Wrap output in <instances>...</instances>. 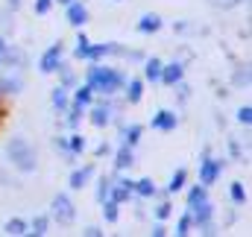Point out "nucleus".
I'll return each mask as SVG.
<instances>
[{"mask_svg":"<svg viewBox=\"0 0 252 237\" xmlns=\"http://www.w3.org/2000/svg\"><path fill=\"white\" fill-rule=\"evenodd\" d=\"M6 152H9V161L21 170V173H32L35 170V149L24 141V138H12L6 144Z\"/></svg>","mask_w":252,"mask_h":237,"instance_id":"1","label":"nucleus"},{"mask_svg":"<svg viewBox=\"0 0 252 237\" xmlns=\"http://www.w3.org/2000/svg\"><path fill=\"white\" fill-rule=\"evenodd\" d=\"M121 82H124V76L115 73V70H106V67H103V70H91V85H100L106 94H112Z\"/></svg>","mask_w":252,"mask_h":237,"instance_id":"2","label":"nucleus"},{"mask_svg":"<svg viewBox=\"0 0 252 237\" xmlns=\"http://www.w3.org/2000/svg\"><path fill=\"white\" fill-rule=\"evenodd\" d=\"M53 217H56V223H73V202L64 196V193H59L56 199H53Z\"/></svg>","mask_w":252,"mask_h":237,"instance_id":"3","label":"nucleus"},{"mask_svg":"<svg viewBox=\"0 0 252 237\" xmlns=\"http://www.w3.org/2000/svg\"><path fill=\"white\" fill-rule=\"evenodd\" d=\"M59 56H62V47H59V44H56V47H50V50L44 53V59H41V70H44V73L56 70V64H59Z\"/></svg>","mask_w":252,"mask_h":237,"instance_id":"4","label":"nucleus"},{"mask_svg":"<svg viewBox=\"0 0 252 237\" xmlns=\"http://www.w3.org/2000/svg\"><path fill=\"white\" fill-rule=\"evenodd\" d=\"M217 176H220V161H205V167H202V184H211Z\"/></svg>","mask_w":252,"mask_h":237,"instance_id":"5","label":"nucleus"},{"mask_svg":"<svg viewBox=\"0 0 252 237\" xmlns=\"http://www.w3.org/2000/svg\"><path fill=\"white\" fill-rule=\"evenodd\" d=\"M67 21H70L73 27L85 24V6H70V9H67Z\"/></svg>","mask_w":252,"mask_h":237,"instance_id":"6","label":"nucleus"},{"mask_svg":"<svg viewBox=\"0 0 252 237\" xmlns=\"http://www.w3.org/2000/svg\"><path fill=\"white\" fill-rule=\"evenodd\" d=\"M158 27H161V18H158V15H144V18H141V30H144V32H156Z\"/></svg>","mask_w":252,"mask_h":237,"instance_id":"7","label":"nucleus"},{"mask_svg":"<svg viewBox=\"0 0 252 237\" xmlns=\"http://www.w3.org/2000/svg\"><path fill=\"white\" fill-rule=\"evenodd\" d=\"M153 126H156V129H173V126H176V118H173L170 112H161L158 118L153 120Z\"/></svg>","mask_w":252,"mask_h":237,"instance_id":"8","label":"nucleus"},{"mask_svg":"<svg viewBox=\"0 0 252 237\" xmlns=\"http://www.w3.org/2000/svg\"><path fill=\"white\" fill-rule=\"evenodd\" d=\"M179 79H182V64H170V67L164 70V82L173 85V82H179Z\"/></svg>","mask_w":252,"mask_h":237,"instance_id":"9","label":"nucleus"},{"mask_svg":"<svg viewBox=\"0 0 252 237\" xmlns=\"http://www.w3.org/2000/svg\"><path fill=\"white\" fill-rule=\"evenodd\" d=\"M6 232H9V235H24V232H27V223H24V220H9V223H6Z\"/></svg>","mask_w":252,"mask_h":237,"instance_id":"10","label":"nucleus"},{"mask_svg":"<svg viewBox=\"0 0 252 237\" xmlns=\"http://www.w3.org/2000/svg\"><path fill=\"white\" fill-rule=\"evenodd\" d=\"M91 176V170H79V173H73V176H70V187H76V190H79V187H82V184H85V178Z\"/></svg>","mask_w":252,"mask_h":237,"instance_id":"11","label":"nucleus"},{"mask_svg":"<svg viewBox=\"0 0 252 237\" xmlns=\"http://www.w3.org/2000/svg\"><path fill=\"white\" fill-rule=\"evenodd\" d=\"M147 76H150V79H158V76H161V61L158 59H150V64H147Z\"/></svg>","mask_w":252,"mask_h":237,"instance_id":"12","label":"nucleus"},{"mask_svg":"<svg viewBox=\"0 0 252 237\" xmlns=\"http://www.w3.org/2000/svg\"><path fill=\"white\" fill-rule=\"evenodd\" d=\"M138 193H144V196H153V193H156L153 181H150V178H141V181H138Z\"/></svg>","mask_w":252,"mask_h":237,"instance_id":"13","label":"nucleus"},{"mask_svg":"<svg viewBox=\"0 0 252 237\" xmlns=\"http://www.w3.org/2000/svg\"><path fill=\"white\" fill-rule=\"evenodd\" d=\"M202 202H205V190H202V187H193V190H190V205L196 208V205H202Z\"/></svg>","mask_w":252,"mask_h":237,"instance_id":"14","label":"nucleus"},{"mask_svg":"<svg viewBox=\"0 0 252 237\" xmlns=\"http://www.w3.org/2000/svg\"><path fill=\"white\" fill-rule=\"evenodd\" d=\"M53 106H56V109H64V106H67V97H64V88H56V91H53Z\"/></svg>","mask_w":252,"mask_h":237,"instance_id":"15","label":"nucleus"},{"mask_svg":"<svg viewBox=\"0 0 252 237\" xmlns=\"http://www.w3.org/2000/svg\"><path fill=\"white\" fill-rule=\"evenodd\" d=\"M141 100V82H132L129 85V103H138Z\"/></svg>","mask_w":252,"mask_h":237,"instance_id":"16","label":"nucleus"},{"mask_svg":"<svg viewBox=\"0 0 252 237\" xmlns=\"http://www.w3.org/2000/svg\"><path fill=\"white\" fill-rule=\"evenodd\" d=\"M94 123H97V126H106V123H109V112H106V109H97V112H94Z\"/></svg>","mask_w":252,"mask_h":237,"instance_id":"17","label":"nucleus"},{"mask_svg":"<svg viewBox=\"0 0 252 237\" xmlns=\"http://www.w3.org/2000/svg\"><path fill=\"white\" fill-rule=\"evenodd\" d=\"M132 164V155H129V149H121L118 152V167H129Z\"/></svg>","mask_w":252,"mask_h":237,"instance_id":"18","label":"nucleus"},{"mask_svg":"<svg viewBox=\"0 0 252 237\" xmlns=\"http://www.w3.org/2000/svg\"><path fill=\"white\" fill-rule=\"evenodd\" d=\"M106 220H109V223H115V220H118V205H115V202H109V205H106Z\"/></svg>","mask_w":252,"mask_h":237,"instance_id":"19","label":"nucleus"},{"mask_svg":"<svg viewBox=\"0 0 252 237\" xmlns=\"http://www.w3.org/2000/svg\"><path fill=\"white\" fill-rule=\"evenodd\" d=\"M182 181H185V170H179V173L173 176V181H170V190H179V187H182Z\"/></svg>","mask_w":252,"mask_h":237,"instance_id":"20","label":"nucleus"},{"mask_svg":"<svg viewBox=\"0 0 252 237\" xmlns=\"http://www.w3.org/2000/svg\"><path fill=\"white\" fill-rule=\"evenodd\" d=\"M232 199H235V202H244V199H247V193H244V187H241V184H235V187H232Z\"/></svg>","mask_w":252,"mask_h":237,"instance_id":"21","label":"nucleus"},{"mask_svg":"<svg viewBox=\"0 0 252 237\" xmlns=\"http://www.w3.org/2000/svg\"><path fill=\"white\" fill-rule=\"evenodd\" d=\"M88 100H91V88H82V91L76 94V103L82 106V103H88Z\"/></svg>","mask_w":252,"mask_h":237,"instance_id":"22","label":"nucleus"},{"mask_svg":"<svg viewBox=\"0 0 252 237\" xmlns=\"http://www.w3.org/2000/svg\"><path fill=\"white\" fill-rule=\"evenodd\" d=\"M32 226H35V235H44V232H47V220H44V217H38Z\"/></svg>","mask_w":252,"mask_h":237,"instance_id":"23","label":"nucleus"},{"mask_svg":"<svg viewBox=\"0 0 252 237\" xmlns=\"http://www.w3.org/2000/svg\"><path fill=\"white\" fill-rule=\"evenodd\" d=\"M214 6H223V9H229V6H238L241 0H211Z\"/></svg>","mask_w":252,"mask_h":237,"instance_id":"24","label":"nucleus"},{"mask_svg":"<svg viewBox=\"0 0 252 237\" xmlns=\"http://www.w3.org/2000/svg\"><path fill=\"white\" fill-rule=\"evenodd\" d=\"M250 118H252L250 109H241V112H238V120H241V123H250Z\"/></svg>","mask_w":252,"mask_h":237,"instance_id":"25","label":"nucleus"},{"mask_svg":"<svg viewBox=\"0 0 252 237\" xmlns=\"http://www.w3.org/2000/svg\"><path fill=\"white\" fill-rule=\"evenodd\" d=\"M188 226H190V217H185V220L179 223V235H188Z\"/></svg>","mask_w":252,"mask_h":237,"instance_id":"26","label":"nucleus"},{"mask_svg":"<svg viewBox=\"0 0 252 237\" xmlns=\"http://www.w3.org/2000/svg\"><path fill=\"white\" fill-rule=\"evenodd\" d=\"M138 135H141V129H138V126H132V129H129V141L135 144V141H138Z\"/></svg>","mask_w":252,"mask_h":237,"instance_id":"27","label":"nucleus"},{"mask_svg":"<svg viewBox=\"0 0 252 237\" xmlns=\"http://www.w3.org/2000/svg\"><path fill=\"white\" fill-rule=\"evenodd\" d=\"M70 147H73V149H82V147H85V141H82V138H73V141H70Z\"/></svg>","mask_w":252,"mask_h":237,"instance_id":"28","label":"nucleus"},{"mask_svg":"<svg viewBox=\"0 0 252 237\" xmlns=\"http://www.w3.org/2000/svg\"><path fill=\"white\" fill-rule=\"evenodd\" d=\"M106 196H109V181L100 184V199H106Z\"/></svg>","mask_w":252,"mask_h":237,"instance_id":"29","label":"nucleus"},{"mask_svg":"<svg viewBox=\"0 0 252 237\" xmlns=\"http://www.w3.org/2000/svg\"><path fill=\"white\" fill-rule=\"evenodd\" d=\"M35 9H38V12H47V9H50V0H38V6H35Z\"/></svg>","mask_w":252,"mask_h":237,"instance_id":"30","label":"nucleus"},{"mask_svg":"<svg viewBox=\"0 0 252 237\" xmlns=\"http://www.w3.org/2000/svg\"><path fill=\"white\" fill-rule=\"evenodd\" d=\"M18 3H21V0H9V6H12V9H15V6H18Z\"/></svg>","mask_w":252,"mask_h":237,"instance_id":"31","label":"nucleus"},{"mask_svg":"<svg viewBox=\"0 0 252 237\" xmlns=\"http://www.w3.org/2000/svg\"><path fill=\"white\" fill-rule=\"evenodd\" d=\"M59 3H70V0H59Z\"/></svg>","mask_w":252,"mask_h":237,"instance_id":"32","label":"nucleus"},{"mask_svg":"<svg viewBox=\"0 0 252 237\" xmlns=\"http://www.w3.org/2000/svg\"><path fill=\"white\" fill-rule=\"evenodd\" d=\"M0 50H3V41H0Z\"/></svg>","mask_w":252,"mask_h":237,"instance_id":"33","label":"nucleus"}]
</instances>
